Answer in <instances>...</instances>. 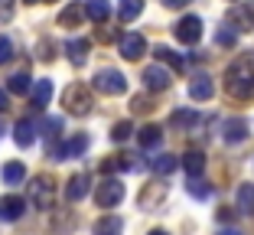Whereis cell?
<instances>
[{
    "instance_id": "7bdbcfd3",
    "label": "cell",
    "mask_w": 254,
    "mask_h": 235,
    "mask_svg": "<svg viewBox=\"0 0 254 235\" xmlns=\"http://www.w3.org/2000/svg\"><path fill=\"white\" fill-rule=\"evenodd\" d=\"M26 3H30V7H33V3H43V0H26Z\"/></svg>"
},
{
    "instance_id": "30bf717a",
    "label": "cell",
    "mask_w": 254,
    "mask_h": 235,
    "mask_svg": "<svg viewBox=\"0 0 254 235\" xmlns=\"http://www.w3.org/2000/svg\"><path fill=\"white\" fill-rule=\"evenodd\" d=\"M228 23H232L235 30H254V7L251 3H241V7H232V13H228Z\"/></svg>"
},
{
    "instance_id": "7a4b0ae2",
    "label": "cell",
    "mask_w": 254,
    "mask_h": 235,
    "mask_svg": "<svg viewBox=\"0 0 254 235\" xmlns=\"http://www.w3.org/2000/svg\"><path fill=\"white\" fill-rule=\"evenodd\" d=\"M62 105H65V111L68 114H75V118H82V114H88L91 111V91L85 88L82 82H75V85H68L65 91H62Z\"/></svg>"
},
{
    "instance_id": "603a6c76",
    "label": "cell",
    "mask_w": 254,
    "mask_h": 235,
    "mask_svg": "<svg viewBox=\"0 0 254 235\" xmlns=\"http://www.w3.org/2000/svg\"><path fill=\"white\" fill-rule=\"evenodd\" d=\"M85 10H88V16L95 23H105L111 16V3L108 0H85Z\"/></svg>"
},
{
    "instance_id": "ab89813d",
    "label": "cell",
    "mask_w": 254,
    "mask_h": 235,
    "mask_svg": "<svg viewBox=\"0 0 254 235\" xmlns=\"http://www.w3.org/2000/svg\"><path fill=\"white\" fill-rule=\"evenodd\" d=\"M7 108H10V95L0 88V111H7Z\"/></svg>"
},
{
    "instance_id": "8d00e7d4",
    "label": "cell",
    "mask_w": 254,
    "mask_h": 235,
    "mask_svg": "<svg viewBox=\"0 0 254 235\" xmlns=\"http://www.w3.org/2000/svg\"><path fill=\"white\" fill-rule=\"evenodd\" d=\"M215 39H218V46H235V33L232 30H222Z\"/></svg>"
},
{
    "instance_id": "3957f363",
    "label": "cell",
    "mask_w": 254,
    "mask_h": 235,
    "mask_svg": "<svg viewBox=\"0 0 254 235\" xmlns=\"http://www.w3.org/2000/svg\"><path fill=\"white\" fill-rule=\"evenodd\" d=\"M30 199H33L36 209H53V203H56V183H53V176H33Z\"/></svg>"
},
{
    "instance_id": "4fadbf2b",
    "label": "cell",
    "mask_w": 254,
    "mask_h": 235,
    "mask_svg": "<svg viewBox=\"0 0 254 235\" xmlns=\"http://www.w3.org/2000/svg\"><path fill=\"white\" fill-rule=\"evenodd\" d=\"M85 16H88L85 3H68V7L59 13V26H65V30H75V26H82Z\"/></svg>"
},
{
    "instance_id": "f35d334b",
    "label": "cell",
    "mask_w": 254,
    "mask_h": 235,
    "mask_svg": "<svg viewBox=\"0 0 254 235\" xmlns=\"http://www.w3.org/2000/svg\"><path fill=\"white\" fill-rule=\"evenodd\" d=\"M189 0H163V7H170V10H183Z\"/></svg>"
},
{
    "instance_id": "74e56055",
    "label": "cell",
    "mask_w": 254,
    "mask_h": 235,
    "mask_svg": "<svg viewBox=\"0 0 254 235\" xmlns=\"http://www.w3.org/2000/svg\"><path fill=\"white\" fill-rule=\"evenodd\" d=\"M98 39H101V43H111V39H118V30H108V26H101V30H98Z\"/></svg>"
},
{
    "instance_id": "9c48e42d",
    "label": "cell",
    "mask_w": 254,
    "mask_h": 235,
    "mask_svg": "<svg viewBox=\"0 0 254 235\" xmlns=\"http://www.w3.org/2000/svg\"><path fill=\"white\" fill-rule=\"evenodd\" d=\"M88 190H91L88 173H75L72 180H68V186H65V199L68 203H82V199L88 196Z\"/></svg>"
},
{
    "instance_id": "f546056e",
    "label": "cell",
    "mask_w": 254,
    "mask_h": 235,
    "mask_svg": "<svg viewBox=\"0 0 254 235\" xmlns=\"http://www.w3.org/2000/svg\"><path fill=\"white\" fill-rule=\"evenodd\" d=\"M186 190L192 193L195 199H209V193H212V186H205V183L199 180V176H189V183H186Z\"/></svg>"
},
{
    "instance_id": "ac0fdd59",
    "label": "cell",
    "mask_w": 254,
    "mask_h": 235,
    "mask_svg": "<svg viewBox=\"0 0 254 235\" xmlns=\"http://www.w3.org/2000/svg\"><path fill=\"white\" fill-rule=\"evenodd\" d=\"M0 176H3V183H10V186H16V183L26 180V167H23L20 160H10V163H3V170H0Z\"/></svg>"
},
{
    "instance_id": "1f68e13d",
    "label": "cell",
    "mask_w": 254,
    "mask_h": 235,
    "mask_svg": "<svg viewBox=\"0 0 254 235\" xmlns=\"http://www.w3.org/2000/svg\"><path fill=\"white\" fill-rule=\"evenodd\" d=\"M39 59H43V62H53V59H56V46H53V39H43V43H39Z\"/></svg>"
},
{
    "instance_id": "5b68a950",
    "label": "cell",
    "mask_w": 254,
    "mask_h": 235,
    "mask_svg": "<svg viewBox=\"0 0 254 235\" xmlns=\"http://www.w3.org/2000/svg\"><path fill=\"white\" fill-rule=\"evenodd\" d=\"M121 199H124V183L121 180H105V183H98V190H95V203L101 206V209H111V206H118Z\"/></svg>"
},
{
    "instance_id": "484cf974",
    "label": "cell",
    "mask_w": 254,
    "mask_h": 235,
    "mask_svg": "<svg viewBox=\"0 0 254 235\" xmlns=\"http://www.w3.org/2000/svg\"><path fill=\"white\" fill-rule=\"evenodd\" d=\"M150 167H153V173L166 176V173H173V170H176V157H173V154H160V157L150 160Z\"/></svg>"
},
{
    "instance_id": "e575fe53",
    "label": "cell",
    "mask_w": 254,
    "mask_h": 235,
    "mask_svg": "<svg viewBox=\"0 0 254 235\" xmlns=\"http://www.w3.org/2000/svg\"><path fill=\"white\" fill-rule=\"evenodd\" d=\"M13 16V0H0V23H7Z\"/></svg>"
},
{
    "instance_id": "277c9868",
    "label": "cell",
    "mask_w": 254,
    "mask_h": 235,
    "mask_svg": "<svg viewBox=\"0 0 254 235\" xmlns=\"http://www.w3.org/2000/svg\"><path fill=\"white\" fill-rule=\"evenodd\" d=\"M95 88L105 91V95H124V91H127V78L121 76L118 69H98Z\"/></svg>"
},
{
    "instance_id": "ba28073f",
    "label": "cell",
    "mask_w": 254,
    "mask_h": 235,
    "mask_svg": "<svg viewBox=\"0 0 254 235\" xmlns=\"http://www.w3.org/2000/svg\"><path fill=\"white\" fill-rule=\"evenodd\" d=\"M143 85L150 91H166L170 88V72L163 66H147L143 69Z\"/></svg>"
},
{
    "instance_id": "83f0119b",
    "label": "cell",
    "mask_w": 254,
    "mask_h": 235,
    "mask_svg": "<svg viewBox=\"0 0 254 235\" xmlns=\"http://www.w3.org/2000/svg\"><path fill=\"white\" fill-rule=\"evenodd\" d=\"M153 56H157L160 62H170L173 69H183V59H180V56H176V53H173L170 46H157V49H153Z\"/></svg>"
},
{
    "instance_id": "60d3db41",
    "label": "cell",
    "mask_w": 254,
    "mask_h": 235,
    "mask_svg": "<svg viewBox=\"0 0 254 235\" xmlns=\"http://www.w3.org/2000/svg\"><path fill=\"white\" fill-rule=\"evenodd\" d=\"M150 235H170V232H163V229H153V232H150Z\"/></svg>"
},
{
    "instance_id": "e0dca14e",
    "label": "cell",
    "mask_w": 254,
    "mask_h": 235,
    "mask_svg": "<svg viewBox=\"0 0 254 235\" xmlns=\"http://www.w3.org/2000/svg\"><path fill=\"white\" fill-rule=\"evenodd\" d=\"M245 137H248V121H241V118L225 121V141H228V144H241Z\"/></svg>"
},
{
    "instance_id": "4dcf8cb0",
    "label": "cell",
    "mask_w": 254,
    "mask_h": 235,
    "mask_svg": "<svg viewBox=\"0 0 254 235\" xmlns=\"http://www.w3.org/2000/svg\"><path fill=\"white\" fill-rule=\"evenodd\" d=\"M130 134H134V124H130V121H118L111 128V141H118V144H121V141H127Z\"/></svg>"
},
{
    "instance_id": "6da1fadb",
    "label": "cell",
    "mask_w": 254,
    "mask_h": 235,
    "mask_svg": "<svg viewBox=\"0 0 254 235\" xmlns=\"http://www.w3.org/2000/svg\"><path fill=\"white\" fill-rule=\"evenodd\" d=\"M225 91L232 98H251L254 95V53H241L225 72Z\"/></svg>"
},
{
    "instance_id": "8992f818",
    "label": "cell",
    "mask_w": 254,
    "mask_h": 235,
    "mask_svg": "<svg viewBox=\"0 0 254 235\" xmlns=\"http://www.w3.org/2000/svg\"><path fill=\"white\" fill-rule=\"evenodd\" d=\"M173 33H176L180 43L192 46V43H199V39H202V20H199V16H183V20L173 26Z\"/></svg>"
},
{
    "instance_id": "7c38bea8",
    "label": "cell",
    "mask_w": 254,
    "mask_h": 235,
    "mask_svg": "<svg viewBox=\"0 0 254 235\" xmlns=\"http://www.w3.org/2000/svg\"><path fill=\"white\" fill-rule=\"evenodd\" d=\"M212 91H215V85H212V78L202 72V76H195L192 82H189V98L192 101H209Z\"/></svg>"
},
{
    "instance_id": "d4e9b609",
    "label": "cell",
    "mask_w": 254,
    "mask_h": 235,
    "mask_svg": "<svg viewBox=\"0 0 254 235\" xmlns=\"http://www.w3.org/2000/svg\"><path fill=\"white\" fill-rule=\"evenodd\" d=\"M140 10H143V0H121L118 16L124 23H130V20H137V16H140Z\"/></svg>"
},
{
    "instance_id": "f1b7e54d",
    "label": "cell",
    "mask_w": 254,
    "mask_h": 235,
    "mask_svg": "<svg viewBox=\"0 0 254 235\" xmlns=\"http://www.w3.org/2000/svg\"><path fill=\"white\" fill-rule=\"evenodd\" d=\"M7 88L13 91V95H26V91L33 88V82H30V76H23V72H20V76H13V78L7 82Z\"/></svg>"
},
{
    "instance_id": "ee69618b",
    "label": "cell",
    "mask_w": 254,
    "mask_h": 235,
    "mask_svg": "<svg viewBox=\"0 0 254 235\" xmlns=\"http://www.w3.org/2000/svg\"><path fill=\"white\" fill-rule=\"evenodd\" d=\"M0 134H3V124H0Z\"/></svg>"
},
{
    "instance_id": "836d02e7",
    "label": "cell",
    "mask_w": 254,
    "mask_h": 235,
    "mask_svg": "<svg viewBox=\"0 0 254 235\" xmlns=\"http://www.w3.org/2000/svg\"><path fill=\"white\" fill-rule=\"evenodd\" d=\"M130 108H134V114H147V111H153V101L140 95V98H134V101H130Z\"/></svg>"
},
{
    "instance_id": "cb8c5ba5",
    "label": "cell",
    "mask_w": 254,
    "mask_h": 235,
    "mask_svg": "<svg viewBox=\"0 0 254 235\" xmlns=\"http://www.w3.org/2000/svg\"><path fill=\"white\" fill-rule=\"evenodd\" d=\"M137 141H140V147H157L160 141H163V128H157V124H147V128H140Z\"/></svg>"
},
{
    "instance_id": "d6a6232c",
    "label": "cell",
    "mask_w": 254,
    "mask_h": 235,
    "mask_svg": "<svg viewBox=\"0 0 254 235\" xmlns=\"http://www.w3.org/2000/svg\"><path fill=\"white\" fill-rule=\"evenodd\" d=\"M10 59H13V43H10L7 36H0V66L10 62Z\"/></svg>"
},
{
    "instance_id": "44dd1931",
    "label": "cell",
    "mask_w": 254,
    "mask_h": 235,
    "mask_svg": "<svg viewBox=\"0 0 254 235\" xmlns=\"http://www.w3.org/2000/svg\"><path fill=\"white\" fill-rule=\"evenodd\" d=\"M13 141L20 147H30L33 141H36V128H33V121H16L13 128Z\"/></svg>"
},
{
    "instance_id": "ffe728a7",
    "label": "cell",
    "mask_w": 254,
    "mask_h": 235,
    "mask_svg": "<svg viewBox=\"0 0 254 235\" xmlns=\"http://www.w3.org/2000/svg\"><path fill=\"white\" fill-rule=\"evenodd\" d=\"M238 213L254 216V183H241L238 186Z\"/></svg>"
},
{
    "instance_id": "8fae6325",
    "label": "cell",
    "mask_w": 254,
    "mask_h": 235,
    "mask_svg": "<svg viewBox=\"0 0 254 235\" xmlns=\"http://www.w3.org/2000/svg\"><path fill=\"white\" fill-rule=\"evenodd\" d=\"M23 213H26V199H20V196H3L0 199V219L3 222H16Z\"/></svg>"
},
{
    "instance_id": "d590c367",
    "label": "cell",
    "mask_w": 254,
    "mask_h": 235,
    "mask_svg": "<svg viewBox=\"0 0 254 235\" xmlns=\"http://www.w3.org/2000/svg\"><path fill=\"white\" fill-rule=\"evenodd\" d=\"M62 131V118H49V121H46V134L49 137H56Z\"/></svg>"
},
{
    "instance_id": "d6986e66",
    "label": "cell",
    "mask_w": 254,
    "mask_h": 235,
    "mask_svg": "<svg viewBox=\"0 0 254 235\" xmlns=\"http://www.w3.org/2000/svg\"><path fill=\"white\" fill-rule=\"evenodd\" d=\"M121 232H124V222L118 216H101L95 222V235H121Z\"/></svg>"
},
{
    "instance_id": "4316f807",
    "label": "cell",
    "mask_w": 254,
    "mask_h": 235,
    "mask_svg": "<svg viewBox=\"0 0 254 235\" xmlns=\"http://www.w3.org/2000/svg\"><path fill=\"white\" fill-rule=\"evenodd\" d=\"M195 121H199V114H195V111H173V118H170V124H173V128H180V131H189Z\"/></svg>"
},
{
    "instance_id": "52a82bcc",
    "label": "cell",
    "mask_w": 254,
    "mask_h": 235,
    "mask_svg": "<svg viewBox=\"0 0 254 235\" xmlns=\"http://www.w3.org/2000/svg\"><path fill=\"white\" fill-rule=\"evenodd\" d=\"M143 53H147V39H143L140 33H127V36H121V56H124L127 62H137Z\"/></svg>"
},
{
    "instance_id": "9a60e30c",
    "label": "cell",
    "mask_w": 254,
    "mask_h": 235,
    "mask_svg": "<svg viewBox=\"0 0 254 235\" xmlns=\"http://www.w3.org/2000/svg\"><path fill=\"white\" fill-rule=\"evenodd\" d=\"M88 49H91L88 39H68V43H65V53H68V62H72V66H85Z\"/></svg>"
},
{
    "instance_id": "2e32d148",
    "label": "cell",
    "mask_w": 254,
    "mask_h": 235,
    "mask_svg": "<svg viewBox=\"0 0 254 235\" xmlns=\"http://www.w3.org/2000/svg\"><path fill=\"white\" fill-rule=\"evenodd\" d=\"M49 98H53V82H49V78H39V82L33 85V108L43 111V108L49 105Z\"/></svg>"
},
{
    "instance_id": "5bb4252c",
    "label": "cell",
    "mask_w": 254,
    "mask_h": 235,
    "mask_svg": "<svg viewBox=\"0 0 254 235\" xmlns=\"http://www.w3.org/2000/svg\"><path fill=\"white\" fill-rule=\"evenodd\" d=\"M163 196H166V186H163V183H150L147 190L137 196V203H140V209H157V206L163 203Z\"/></svg>"
},
{
    "instance_id": "b9f144b4",
    "label": "cell",
    "mask_w": 254,
    "mask_h": 235,
    "mask_svg": "<svg viewBox=\"0 0 254 235\" xmlns=\"http://www.w3.org/2000/svg\"><path fill=\"white\" fill-rule=\"evenodd\" d=\"M222 235H241V232H235V229H228V232H222Z\"/></svg>"
},
{
    "instance_id": "7402d4cb",
    "label": "cell",
    "mask_w": 254,
    "mask_h": 235,
    "mask_svg": "<svg viewBox=\"0 0 254 235\" xmlns=\"http://www.w3.org/2000/svg\"><path fill=\"white\" fill-rule=\"evenodd\" d=\"M183 167H186L189 176H202V170H205V154L202 151H189L186 157H183Z\"/></svg>"
}]
</instances>
